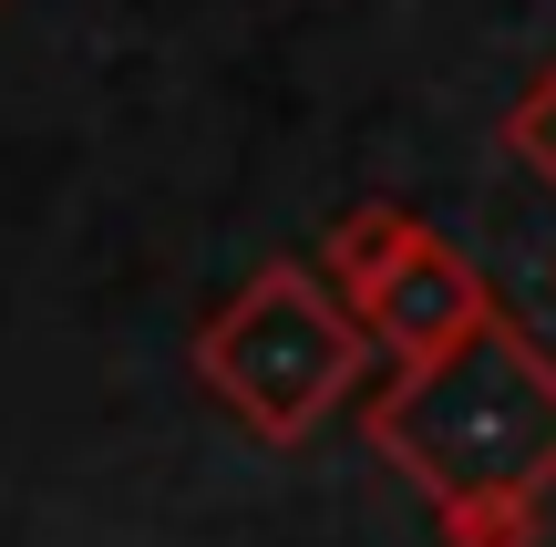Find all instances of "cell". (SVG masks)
Instances as JSON below:
<instances>
[{
  "instance_id": "cell-1",
  "label": "cell",
  "mask_w": 556,
  "mask_h": 547,
  "mask_svg": "<svg viewBox=\"0 0 556 547\" xmlns=\"http://www.w3.org/2000/svg\"><path fill=\"white\" fill-rule=\"evenodd\" d=\"M361 434L422 496H475V486L556 496V351L505 310L454 362H402L371 393Z\"/></svg>"
},
{
  "instance_id": "cell-2",
  "label": "cell",
  "mask_w": 556,
  "mask_h": 547,
  "mask_svg": "<svg viewBox=\"0 0 556 547\" xmlns=\"http://www.w3.org/2000/svg\"><path fill=\"white\" fill-rule=\"evenodd\" d=\"M371 321L330 289V269L268 259L206 310L197 331V383L238 413L258 445H309L340 403H351L361 362H371Z\"/></svg>"
},
{
  "instance_id": "cell-3",
  "label": "cell",
  "mask_w": 556,
  "mask_h": 547,
  "mask_svg": "<svg viewBox=\"0 0 556 547\" xmlns=\"http://www.w3.org/2000/svg\"><path fill=\"white\" fill-rule=\"evenodd\" d=\"M319 269H330V289L371 321V341L392 351V372L402 362H454L464 341H484V331L505 321L495 279H484L443 227H422L413 207H351V217H330Z\"/></svg>"
},
{
  "instance_id": "cell-4",
  "label": "cell",
  "mask_w": 556,
  "mask_h": 547,
  "mask_svg": "<svg viewBox=\"0 0 556 547\" xmlns=\"http://www.w3.org/2000/svg\"><path fill=\"white\" fill-rule=\"evenodd\" d=\"M443 547H546V496L516 486H475V496H433Z\"/></svg>"
},
{
  "instance_id": "cell-5",
  "label": "cell",
  "mask_w": 556,
  "mask_h": 547,
  "mask_svg": "<svg viewBox=\"0 0 556 547\" xmlns=\"http://www.w3.org/2000/svg\"><path fill=\"white\" fill-rule=\"evenodd\" d=\"M495 145H505V156H516L526 176H536L546 197H556V62H546V73L516 94V114H505V135H495Z\"/></svg>"
},
{
  "instance_id": "cell-6",
  "label": "cell",
  "mask_w": 556,
  "mask_h": 547,
  "mask_svg": "<svg viewBox=\"0 0 556 547\" xmlns=\"http://www.w3.org/2000/svg\"><path fill=\"white\" fill-rule=\"evenodd\" d=\"M546 289H556V269H546Z\"/></svg>"
}]
</instances>
